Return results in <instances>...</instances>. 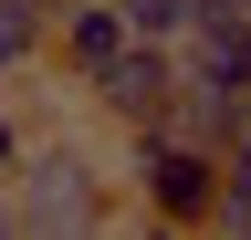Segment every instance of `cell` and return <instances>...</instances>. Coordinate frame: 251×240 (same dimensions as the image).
Wrapping results in <instances>:
<instances>
[{"mask_svg":"<svg viewBox=\"0 0 251 240\" xmlns=\"http://www.w3.org/2000/svg\"><path fill=\"white\" fill-rule=\"evenodd\" d=\"M126 219L147 230H220V146H188L178 126H126L115 136Z\"/></svg>","mask_w":251,"mask_h":240,"instance_id":"obj_2","label":"cell"},{"mask_svg":"<svg viewBox=\"0 0 251 240\" xmlns=\"http://www.w3.org/2000/svg\"><path fill=\"white\" fill-rule=\"evenodd\" d=\"M220 230H251V136L220 146Z\"/></svg>","mask_w":251,"mask_h":240,"instance_id":"obj_7","label":"cell"},{"mask_svg":"<svg viewBox=\"0 0 251 240\" xmlns=\"http://www.w3.org/2000/svg\"><path fill=\"white\" fill-rule=\"evenodd\" d=\"M126 177H115V126H63L31 136L11 167V230H115Z\"/></svg>","mask_w":251,"mask_h":240,"instance_id":"obj_1","label":"cell"},{"mask_svg":"<svg viewBox=\"0 0 251 240\" xmlns=\"http://www.w3.org/2000/svg\"><path fill=\"white\" fill-rule=\"evenodd\" d=\"M126 42H136V32H126V11H115V0H63V11H52V52H42V63H52L63 84H84V73H105Z\"/></svg>","mask_w":251,"mask_h":240,"instance_id":"obj_4","label":"cell"},{"mask_svg":"<svg viewBox=\"0 0 251 240\" xmlns=\"http://www.w3.org/2000/svg\"><path fill=\"white\" fill-rule=\"evenodd\" d=\"M42 11H63V0H42Z\"/></svg>","mask_w":251,"mask_h":240,"instance_id":"obj_11","label":"cell"},{"mask_svg":"<svg viewBox=\"0 0 251 240\" xmlns=\"http://www.w3.org/2000/svg\"><path fill=\"white\" fill-rule=\"evenodd\" d=\"M21 146H31V126H21V105L0 94V188H11V167H21Z\"/></svg>","mask_w":251,"mask_h":240,"instance_id":"obj_9","label":"cell"},{"mask_svg":"<svg viewBox=\"0 0 251 240\" xmlns=\"http://www.w3.org/2000/svg\"><path fill=\"white\" fill-rule=\"evenodd\" d=\"M42 52H52V11L42 0H0V84H21Z\"/></svg>","mask_w":251,"mask_h":240,"instance_id":"obj_6","label":"cell"},{"mask_svg":"<svg viewBox=\"0 0 251 240\" xmlns=\"http://www.w3.org/2000/svg\"><path fill=\"white\" fill-rule=\"evenodd\" d=\"M168 126H178L188 146H241V136H251V94H230V84H188V73H178Z\"/></svg>","mask_w":251,"mask_h":240,"instance_id":"obj_5","label":"cell"},{"mask_svg":"<svg viewBox=\"0 0 251 240\" xmlns=\"http://www.w3.org/2000/svg\"><path fill=\"white\" fill-rule=\"evenodd\" d=\"M74 94H84L94 126H115V136H126V126H168V105H178V42H147V32H136L105 73H84Z\"/></svg>","mask_w":251,"mask_h":240,"instance_id":"obj_3","label":"cell"},{"mask_svg":"<svg viewBox=\"0 0 251 240\" xmlns=\"http://www.w3.org/2000/svg\"><path fill=\"white\" fill-rule=\"evenodd\" d=\"M126 11V32H147V42H178L188 32V0H115Z\"/></svg>","mask_w":251,"mask_h":240,"instance_id":"obj_8","label":"cell"},{"mask_svg":"<svg viewBox=\"0 0 251 240\" xmlns=\"http://www.w3.org/2000/svg\"><path fill=\"white\" fill-rule=\"evenodd\" d=\"M0 230H11V188H0Z\"/></svg>","mask_w":251,"mask_h":240,"instance_id":"obj_10","label":"cell"}]
</instances>
